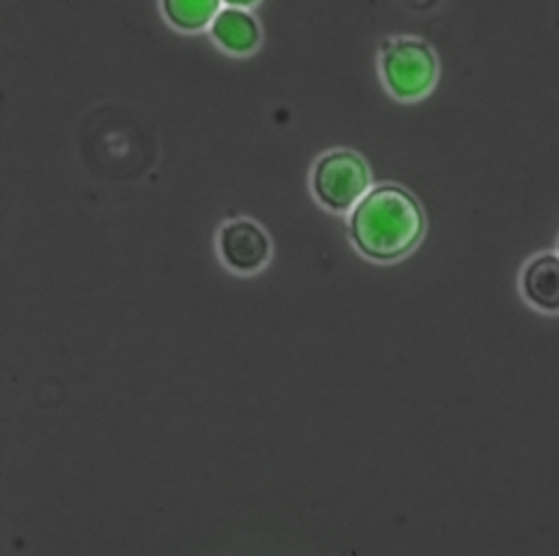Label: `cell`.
<instances>
[{
  "mask_svg": "<svg viewBox=\"0 0 559 556\" xmlns=\"http://www.w3.org/2000/svg\"><path fill=\"white\" fill-rule=\"evenodd\" d=\"M218 249L225 264L238 273H253L269 262V235L251 220H231L221 229Z\"/></svg>",
  "mask_w": 559,
  "mask_h": 556,
  "instance_id": "cell-4",
  "label": "cell"
},
{
  "mask_svg": "<svg viewBox=\"0 0 559 556\" xmlns=\"http://www.w3.org/2000/svg\"><path fill=\"white\" fill-rule=\"evenodd\" d=\"M382 76L393 96L413 100L430 92L437 81V59L421 39H395L382 44Z\"/></svg>",
  "mask_w": 559,
  "mask_h": 556,
  "instance_id": "cell-3",
  "label": "cell"
},
{
  "mask_svg": "<svg viewBox=\"0 0 559 556\" xmlns=\"http://www.w3.org/2000/svg\"><path fill=\"white\" fill-rule=\"evenodd\" d=\"M223 2H227L229 7H242V9H247V7L255 4L258 0H223Z\"/></svg>",
  "mask_w": 559,
  "mask_h": 556,
  "instance_id": "cell-8",
  "label": "cell"
},
{
  "mask_svg": "<svg viewBox=\"0 0 559 556\" xmlns=\"http://www.w3.org/2000/svg\"><path fill=\"white\" fill-rule=\"evenodd\" d=\"M369 168L352 150H332L312 168V192L317 201L332 211H347L369 188Z\"/></svg>",
  "mask_w": 559,
  "mask_h": 556,
  "instance_id": "cell-2",
  "label": "cell"
},
{
  "mask_svg": "<svg viewBox=\"0 0 559 556\" xmlns=\"http://www.w3.org/2000/svg\"><path fill=\"white\" fill-rule=\"evenodd\" d=\"M520 292L533 310L548 316L559 314V253L533 255L522 266Z\"/></svg>",
  "mask_w": 559,
  "mask_h": 556,
  "instance_id": "cell-5",
  "label": "cell"
},
{
  "mask_svg": "<svg viewBox=\"0 0 559 556\" xmlns=\"http://www.w3.org/2000/svg\"><path fill=\"white\" fill-rule=\"evenodd\" d=\"M557 253H559V240H557Z\"/></svg>",
  "mask_w": 559,
  "mask_h": 556,
  "instance_id": "cell-9",
  "label": "cell"
},
{
  "mask_svg": "<svg viewBox=\"0 0 559 556\" xmlns=\"http://www.w3.org/2000/svg\"><path fill=\"white\" fill-rule=\"evenodd\" d=\"M164 15L181 31H201L221 11V0H162Z\"/></svg>",
  "mask_w": 559,
  "mask_h": 556,
  "instance_id": "cell-7",
  "label": "cell"
},
{
  "mask_svg": "<svg viewBox=\"0 0 559 556\" xmlns=\"http://www.w3.org/2000/svg\"><path fill=\"white\" fill-rule=\"evenodd\" d=\"M212 37L227 52L247 55L260 41V26L249 11L227 4L212 20Z\"/></svg>",
  "mask_w": 559,
  "mask_h": 556,
  "instance_id": "cell-6",
  "label": "cell"
},
{
  "mask_svg": "<svg viewBox=\"0 0 559 556\" xmlns=\"http://www.w3.org/2000/svg\"><path fill=\"white\" fill-rule=\"evenodd\" d=\"M426 218L419 201L400 185L369 190L352 209L349 238L369 259L395 262L424 238Z\"/></svg>",
  "mask_w": 559,
  "mask_h": 556,
  "instance_id": "cell-1",
  "label": "cell"
}]
</instances>
